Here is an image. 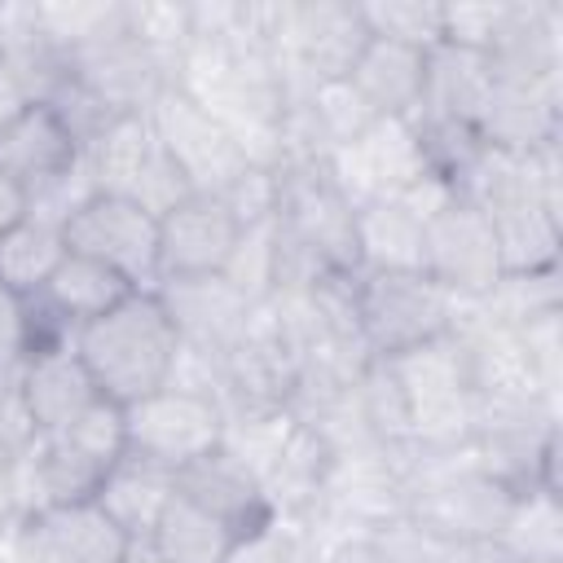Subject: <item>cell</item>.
I'll return each mask as SVG.
<instances>
[{
  "label": "cell",
  "mask_w": 563,
  "mask_h": 563,
  "mask_svg": "<svg viewBox=\"0 0 563 563\" xmlns=\"http://www.w3.org/2000/svg\"><path fill=\"white\" fill-rule=\"evenodd\" d=\"M180 347V330L158 290H132L119 308L79 325L75 334V352L88 378L106 400L123 409L172 383Z\"/></svg>",
  "instance_id": "obj_1"
},
{
  "label": "cell",
  "mask_w": 563,
  "mask_h": 563,
  "mask_svg": "<svg viewBox=\"0 0 563 563\" xmlns=\"http://www.w3.org/2000/svg\"><path fill=\"white\" fill-rule=\"evenodd\" d=\"M356 334L369 361H400L457 330L462 303L418 268H361L352 282Z\"/></svg>",
  "instance_id": "obj_2"
},
{
  "label": "cell",
  "mask_w": 563,
  "mask_h": 563,
  "mask_svg": "<svg viewBox=\"0 0 563 563\" xmlns=\"http://www.w3.org/2000/svg\"><path fill=\"white\" fill-rule=\"evenodd\" d=\"M123 418H128V453L145 457L172 475L180 466L207 457L211 449H220L229 435L224 405L211 391L180 387V383H167L154 396L128 405Z\"/></svg>",
  "instance_id": "obj_3"
},
{
  "label": "cell",
  "mask_w": 563,
  "mask_h": 563,
  "mask_svg": "<svg viewBox=\"0 0 563 563\" xmlns=\"http://www.w3.org/2000/svg\"><path fill=\"white\" fill-rule=\"evenodd\" d=\"M422 273L457 303H484L501 282V251L488 211L453 194L422 220Z\"/></svg>",
  "instance_id": "obj_4"
},
{
  "label": "cell",
  "mask_w": 563,
  "mask_h": 563,
  "mask_svg": "<svg viewBox=\"0 0 563 563\" xmlns=\"http://www.w3.org/2000/svg\"><path fill=\"white\" fill-rule=\"evenodd\" d=\"M62 238L66 251L114 268L136 290L158 286V216L145 211L136 198L106 189L88 194L62 224Z\"/></svg>",
  "instance_id": "obj_5"
},
{
  "label": "cell",
  "mask_w": 563,
  "mask_h": 563,
  "mask_svg": "<svg viewBox=\"0 0 563 563\" xmlns=\"http://www.w3.org/2000/svg\"><path fill=\"white\" fill-rule=\"evenodd\" d=\"M145 114H150V128H154L158 145L185 172L194 194H220L251 163L238 132L220 114H211L198 97H189L180 84H167Z\"/></svg>",
  "instance_id": "obj_6"
},
{
  "label": "cell",
  "mask_w": 563,
  "mask_h": 563,
  "mask_svg": "<svg viewBox=\"0 0 563 563\" xmlns=\"http://www.w3.org/2000/svg\"><path fill=\"white\" fill-rule=\"evenodd\" d=\"M132 532L92 497L22 515L13 528V563H132Z\"/></svg>",
  "instance_id": "obj_7"
},
{
  "label": "cell",
  "mask_w": 563,
  "mask_h": 563,
  "mask_svg": "<svg viewBox=\"0 0 563 563\" xmlns=\"http://www.w3.org/2000/svg\"><path fill=\"white\" fill-rule=\"evenodd\" d=\"M242 224L216 194H189L158 216V282L224 277Z\"/></svg>",
  "instance_id": "obj_8"
},
{
  "label": "cell",
  "mask_w": 563,
  "mask_h": 563,
  "mask_svg": "<svg viewBox=\"0 0 563 563\" xmlns=\"http://www.w3.org/2000/svg\"><path fill=\"white\" fill-rule=\"evenodd\" d=\"M172 484H176V493L194 497L202 510L224 519L242 541H255L268 528H277V506H273L260 471L229 444H220L207 457L180 466Z\"/></svg>",
  "instance_id": "obj_9"
},
{
  "label": "cell",
  "mask_w": 563,
  "mask_h": 563,
  "mask_svg": "<svg viewBox=\"0 0 563 563\" xmlns=\"http://www.w3.org/2000/svg\"><path fill=\"white\" fill-rule=\"evenodd\" d=\"M180 330V343L198 356L220 361L246 330L255 303L233 290L224 277H176V282H158L154 286Z\"/></svg>",
  "instance_id": "obj_10"
},
{
  "label": "cell",
  "mask_w": 563,
  "mask_h": 563,
  "mask_svg": "<svg viewBox=\"0 0 563 563\" xmlns=\"http://www.w3.org/2000/svg\"><path fill=\"white\" fill-rule=\"evenodd\" d=\"M479 136L497 154H541L559 145V79H497L484 114Z\"/></svg>",
  "instance_id": "obj_11"
},
{
  "label": "cell",
  "mask_w": 563,
  "mask_h": 563,
  "mask_svg": "<svg viewBox=\"0 0 563 563\" xmlns=\"http://www.w3.org/2000/svg\"><path fill=\"white\" fill-rule=\"evenodd\" d=\"M13 387H18V405H22V418L31 431H66L84 409L106 400L97 391V383L88 378L75 343L26 356Z\"/></svg>",
  "instance_id": "obj_12"
},
{
  "label": "cell",
  "mask_w": 563,
  "mask_h": 563,
  "mask_svg": "<svg viewBox=\"0 0 563 563\" xmlns=\"http://www.w3.org/2000/svg\"><path fill=\"white\" fill-rule=\"evenodd\" d=\"M84 163V145L75 141V132L44 106L31 101L4 132H0V167L26 189L40 194L48 185H57L62 176H70Z\"/></svg>",
  "instance_id": "obj_13"
},
{
  "label": "cell",
  "mask_w": 563,
  "mask_h": 563,
  "mask_svg": "<svg viewBox=\"0 0 563 563\" xmlns=\"http://www.w3.org/2000/svg\"><path fill=\"white\" fill-rule=\"evenodd\" d=\"M352 92L374 119H413L427 84V53L369 35L347 70Z\"/></svg>",
  "instance_id": "obj_14"
},
{
  "label": "cell",
  "mask_w": 563,
  "mask_h": 563,
  "mask_svg": "<svg viewBox=\"0 0 563 563\" xmlns=\"http://www.w3.org/2000/svg\"><path fill=\"white\" fill-rule=\"evenodd\" d=\"M242 545L246 541L224 519H216L211 510H202L194 497L176 493L172 484V497L154 515L141 541V554L154 563H229Z\"/></svg>",
  "instance_id": "obj_15"
},
{
  "label": "cell",
  "mask_w": 563,
  "mask_h": 563,
  "mask_svg": "<svg viewBox=\"0 0 563 563\" xmlns=\"http://www.w3.org/2000/svg\"><path fill=\"white\" fill-rule=\"evenodd\" d=\"M497 88L488 53L457 48V44H435L427 48V84H422V106L418 114H444L479 128V114Z\"/></svg>",
  "instance_id": "obj_16"
},
{
  "label": "cell",
  "mask_w": 563,
  "mask_h": 563,
  "mask_svg": "<svg viewBox=\"0 0 563 563\" xmlns=\"http://www.w3.org/2000/svg\"><path fill=\"white\" fill-rule=\"evenodd\" d=\"M356 255H361V268L422 273V216L396 194L356 202Z\"/></svg>",
  "instance_id": "obj_17"
},
{
  "label": "cell",
  "mask_w": 563,
  "mask_h": 563,
  "mask_svg": "<svg viewBox=\"0 0 563 563\" xmlns=\"http://www.w3.org/2000/svg\"><path fill=\"white\" fill-rule=\"evenodd\" d=\"M132 290H136V286H132L128 277H119L114 268H106V264H97V260H88V255L66 251L62 264L53 268V277L44 282L40 299L79 334V325L106 317V312L119 308Z\"/></svg>",
  "instance_id": "obj_18"
},
{
  "label": "cell",
  "mask_w": 563,
  "mask_h": 563,
  "mask_svg": "<svg viewBox=\"0 0 563 563\" xmlns=\"http://www.w3.org/2000/svg\"><path fill=\"white\" fill-rule=\"evenodd\" d=\"M158 150V136L150 128V114H119L88 150H84V163L92 172V185L106 189V194H128L136 189L145 163L154 158Z\"/></svg>",
  "instance_id": "obj_19"
},
{
  "label": "cell",
  "mask_w": 563,
  "mask_h": 563,
  "mask_svg": "<svg viewBox=\"0 0 563 563\" xmlns=\"http://www.w3.org/2000/svg\"><path fill=\"white\" fill-rule=\"evenodd\" d=\"M172 479H176L172 471H163V466H154V462H145V457L123 453V457L114 462V471L106 475L97 501H101V506L132 532V541L141 545L145 532H150V523H154V515H158L163 501L172 497Z\"/></svg>",
  "instance_id": "obj_20"
},
{
  "label": "cell",
  "mask_w": 563,
  "mask_h": 563,
  "mask_svg": "<svg viewBox=\"0 0 563 563\" xmlns=\"http://www.w3.org/2000/svg\"><path fill=\"white\" fill-rule=\"evenodd\" d=\"M66 255V238L57 224L26 216L22 224H13L9 233H0V290L31 299L44 290V282L53 277V268Z\"/></svg>",
  "instance_id": "obj_21"
},
{
  "label": "cell",
  "mask_w": 563,
  "mask_h": 563,
  "mask_svg": "<svg viewBox=\"0 0 563 563\" xmlns=\"http://www.w3.org/2000/svg\"><path fill=\"white\" fill-rule=\"evenodd\" d=\"M559 528V493H523L506 519L501 541L519 563H563Z\"/></svg>",
  "instance_id": "obj_22"
},
{
  "label": "cell",
  "mask_w": 563,
  "mask_h": 563,
  "mask_svg": "<svg viewBox=\"0 0 563 563\" xmlns=\"http://www.w3.org/2000/svg\"><path fill=\"white\" fill-rule=\"evenodd\" d=\"M361 22L378 40H396L409 48H435L440 44V4H418V0H383V4H356Z\"/></svg>",
  "instance_id": "obj_23"
},
{
  "label": "cell",
  "mask_w": 563,
  "mask_h": 563,
  "mask_svg": "<svg viewBox=\"0 0 563 563\" xmlns=\"http://www.w3.org/2000/svg\"><path fill=\"white\" fill-rule=\"evenodd\" d=\"M26 365V312L22 299L0 290V378H18Z\"/></svg>",
  "instance_id": "obj_24"
},
{
  "label": "cell",
  "mask_w": 563,
  "mask_h": 563,
  "mask_svg": "<svg viewBox=\"0 0 563 563\" xmlns=\"http://www.w3.org/2000/svg\"><path fill=\"white\" fill-rule=\"evenodd\" d=\"M31 216V194L0 167V233H9L13 224H22Z\"/></svg>",
  "instance_id": "obj_25"
},
{
  "label": "cell",
  "mask_w": 563,
  "mask_h": 563,
  "mask_svg": "<svg viewBox=\"0 0 563 563\" xmlns=\"http://www.w3.org/2000/svg\"><path fill=\"white\" fill-rule=\"evenodd\" d=\"M31 106V92H26V84L18 79V70L9 66V62H0V132L22 114Z\"/></svg>",
  "instance_id": "obj_26"
},
{
  "label": "cell",
  "mask_w": 563,
  "mask_h": 563,
  "mask_svg": "<svg viewBox=\"0 0 563 563\" xmlns=\"http://www.w3.org/2000/svg\"><path fill=\"white\" fill-rule=\"evenodd\" d=\"M18 523V501H13V484H9V457L0 453V528Z\"/></svg>",
  "instance_id": "obj_27"
}]
</instances>
